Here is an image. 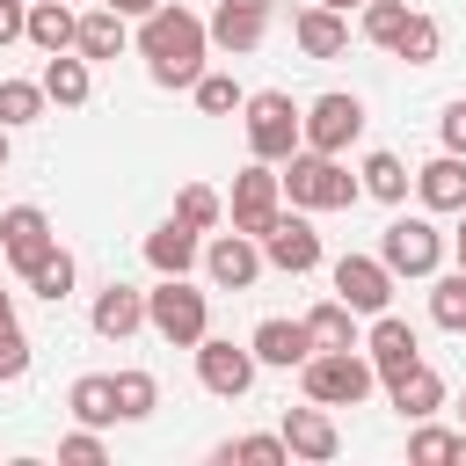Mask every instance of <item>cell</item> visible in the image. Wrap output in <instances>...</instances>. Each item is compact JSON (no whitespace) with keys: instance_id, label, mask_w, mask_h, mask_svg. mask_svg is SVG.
I'll return each instance as SVG.
<instances>
[{"instance_id":"obj_1","label":"cell","mask_w":466,"mask_h":466,"mask_svg":"<svg viewBox=\"0 0 466 466\" xmlns=\"http://www.w3.org/2000/svg\"><path fill=\"white\" fill-rule=\"evenodd\" d=\"M204 51H211V22H197L189 7H153L138 22V58L153 73V87H197L204 80Z\"/></svg>"},{"instance_id":"obj_2","label":"cell","mask_w":466,"mask_h":466,"mask_svg":"<svg viewBox=\"0 0 466 466\" xmlns=\"http://www.w3.org/2000/svg\"><path fill=\"white\" fill-rule=\"evenodd\" d=\"M357 189H364V182L342 167V153H313V146H299L291 167H284V197H291L299 211H350Z\"/></svg>"},{"instance_id":"obj_3","label":"cell","mask_w":466,"mask_h":466,"mask_svg":"<svg viewBox=\"0 0 466 466\" xmlns=\"http://www.w3.org/2000/svg\"><path fill=\"white\" fill-rule=\"evenodd\" d=\"M146 328H153L160 342H175V350H197V342L211 335V306H204V291H197L189 277H160V284L146 291Z\"/></svg>"},{"instance_id":"obj_4","label":"cell","mask_w":466,"mask_h":466,"mask_svg":"<svg viewBox=\"0 0 466 466\" xmlns=\"http://www.w3.org/2000/svg\"><path fill=\"white\" fill-rule=\"evenodd\" d=\"M299 379H306V400H320V408H357V400L379 386V364H371L364 350H313V357L299 364Z\"/></svg>"},{"instance_id":"obj_5","label":"cell","mask_w":466,"mask_h":466,"mask_svg":"<svg viewBox=\"0 0 466 466\" xmlns=\"http://www.w3.org/2000/svg\"><path fill=\"white\" fill-rule=\"evenodd\" d=\"M248 153L255 160H291L299 146H306V109L284 95V87H262V95H248Z\"/></svg>"},{"instance_id":"obj_6","label":"cell","mask_w":466,"mask_h":466,"mask_svg":"<svg viewBox=\"0 0 466 466\" xmlns=\"http://www.w3.org/2000/svg\"><path fill=\"white\" fill-rule=\"evenodd\" d=\"M379 262H386L393 277H437V262H444V233H437L430 218H393V226L379 233Z\"/></svg>"},{"instance_id":"obj_7","label":"cell","mask_w":466,"mask_h":466,"mask_svg":"<svg viewBox=\"0 0 466 466\" xmlns=\"http://www.w3.org/2000/svg\"><path fill=\"white\" fill-rule=\"evenodd\" d=\"M233 226L240 233H269V218L284 211V175H277V160H248L240 175H233Z\"/></svg>"},{"instance_id":"obj_8","label":"cell","mask_w":466,"mask_h":466,"mask_svg":"<svg viewBox=\"0 0 466 466\" xmlns=\"http://www.w3.org/2000/svg\"><path fill=\"white\" fill-rule=\"evenodd\" d=\"M197 379H204V393L240 400V393L255 386V350H240V342H226V335H204V342H197Z\"/></svg>"},{"instance_id":"obj_9","label":"cell","mask_w":466,"mask_h":466,"mask_svg":"<svg viewBox=\"0 0 466 466\" xmlns=\"http://www.w3.org/2000/svg\"><path fill=\"white\" fill-rule=\"evenodd\" d=\"M357 131H364V102H357V95H342V87H335V95H320V102L306 109V146H313V153H350V146H357Z\"/></svg>"},{"instance_id":"obj_10","label":"cell","mask_w":466,"mask_h":466,"mask_svg":"<svg viewBox=\"0 0 466 466\" xmlns=\"http://www.w3.org/2000/svg\"><path fill=\"white\" fill-rule=\"evenodd\" d=\"M255 240H262V262H277V269H291V277L320 269V233H313L299 211H277L269 233H255Z\"/></svg>"},{"instance_id":"obj_11","label":"cell","mask_w":466,"mask_h":466,"mask_svg":"<svg viewBox=\"0 0 466 466\" xmlns=\"http://www.w3.org/2000/svg\"><path fill=\"white\" fill-rule=\"evenodd\" d=\"M204 277H211L218 291H248V284L262 277V240H255V233H240V226H233V233H218V240L204 248Z\"/></svg>"},{"instance_id":"obj_12","label":"cell","mask_w":466,"mask_h":466,"mask_svg":"<svg viewBox=\"0 0 466 466\" xmlns=\"http://www.w3.org/2000/svg\"><path fill=\"white\" fill-rule=\"evenodd\" d=\"M335 299L357 306V313H386L393 306V269L379 255H342L335 262Z\"/></svg>"},{"instance_id":"obj_13","label":"cell","mask_w":466,"mask_h":466,"mask_svg":"<svg viewBox=\"0 0 466 466\" xmlns=\"http://www.w3.org/2000/svg\"><path fill=\"white\" fill-rule=\"evenodd\" d=\"M284 444H291V459L328 466V459L342 451V430H335V415H328L320 400H306V408H284Z\"/></svg>"},{"instance_id":"obj_14","label":"cell","mask_w":466,"mask_h":466,"mask_svg":"<svg viewBox=\"0 0 466 466\" xmlns=\"http://www.w3.org/2000/svg\"><path fill=\"white\" fill-rule=\"evenodd\" d=\"M44 248H58V240H51V218H44L36 204H7V211H0V255L15 262V277H22Z\"/></svg>"},{"instance_id":"obj_15","label":"cell","mask_w":466,"mask_h":466,"mask_svg":"<svg viewBox=\"0 0 466 466\" xmlns=\"http://www.w3.org/2000/svg\"><path fill=\"white\" fill-rule=\"evenodd\" d=\"M364 357L379 364V379H393V371H408V364L422 357V342H415V328H408L400 313H371V335H364Z\"/></svg>"},{"instance_id":"obj_16","label":"cell","mask_w":466,"mask_h":466,"mask_svg":"<svg viewBox=\"0 0 466 466\" xmlns=\"http://www.w3.org/2000/svg\"><path fill=\"white\" fill-rule=\"evenodd\" d=\"M87 320H95V335H102V342H124V335H138V328H146V291H131V284H102Z\"/></svg>"},{"instance_id":"obj_17","label":"cell","mask_w":466,"mask_h":466,"mask_svg":"<svg viewBox=\"0 0 466 466\" xmlns=\"http://www.w3.org/2000/svg\"><path fill=\"white\" fill-rule=\"evenodd\" d=\"M262 29H269V7H248V0H218V15H211V44L233 58H248L262 44Z\"/></svg>"},{"instance_id":"obj_18","label":"cell","mask_w":466,"mask_h":466,"mask_svg":"<svg viewBox=\"0 0 466 466\" xmlns=\"http://www.w3.org/2000/svg\"><path fill=\"white\" fill-rule=\"evenodd\" d=\"M146 262H153L160 277H189V269L204 262V248H197V226H182V218L153 226V233H146Z\"/></svg>"},{"instance_id":"obj_19","label":"cell","mask_w":466,"mask_h":466,"mask_svg":"<svg viewBox=\"0 0 466 466\" xmlns=\"http://www.w3.org/2000/svg\"><path fill=\"white\" fill-rule=\"evenodd\" d=\"M386 393H393V408H400L408 422H430V415L444 408V379H437L422 357H415L408 371H393V379H386Z\"/></svg>"},{"instance_id":"obj_20","label":"cell","mask_w":466,"mask_h":466,"mask_svg":"<svg viewBox=\"0 0 466 466\" xmlns=\"http://www.w3.org/2000/svg\"><path fill=\"white\" fill-rule=\"evenodd\" d=\"M415 197L430 211H466V153H437L430 167H415Z\"/></svg>"},{"instance_id":"obj_21","label":"cell","mask_w":466,"mask_h":466,"mask_svg":"<svg viewBox=\"0 0 466 466\" xmlns=\"http://www.w3.org/2000/svg\"><path fill=\"white\" fill-rule=\"evenodd\" d=\"M291 36H299V51H306V58H342V51H350V15H335V7H320V0H313V7L291 22Z\"/></svg>"},{"instance_id":"obj_22","label":"cell","mask_w":466,"mask_h":466,"mask_svg":"<svg viewBox=\"0 0 466 466\" xmlns=\"http://www.w3.org/2000/svg\"><path fill=\"white\" fill-rule=\"evenodd\" d=\"M248 350H255V364L291 371V364H306V357H313V335H306V320H262Z\"/></svg>"},{"instance_id":"obj_23","label":"cell","mask_w":466,"mask_h":466,"mask_svg":"<svg viewBox=\"0 0 466 466\" xmlns=\"http://www.w3.org/2000/svg\"><path fill=\"white\" fill-rule=\"evenodd\" d=\"M29 44L51 58V51H73L80 44V15L66 0H29Z\"/></svg>"},{"instance_id":"obj_24","label":"cell","mask_w":466,"mask_h":466,"mask_svg":"<svg viewBox=\"0 0 466 466\" xmlns=\"http://www.w3.org/2000/svg\"><path fill=\"white\" fill-rule=\"evenodd\" d=\"M44 95H51L58 109H80V102L95 95V73H87V58H80V51H51V58H44Z\"/></svg>"},{"instance_id":"obj_25","label":"cell","mask_w":466,"mask_h":466,"mask_svg":"<svg viewBox=\"0 0 466 466\" xmlns=\"http://www.w3.org/2000/svg\"><path fill=\"white\" fill-rule=\"evenodd\" d=\"M306 335H313V350H364L357 306H342V299H320V306L306 313Z\"/></svg>"},{"instance_id":"obj_26","label":"cell","mask_w":466,"mask_h":466,"mask_svg":"<svg viewBox=\"0 0 466 466\" xmlns=\"http://www.w3.org/2000/svg\"><path fill=\"white\" fill-rule=\"evenodd\" d=\"M124 22H131V15H116V7H87V15H80V44H73V51H80V58H116V51L131 44V29H124Z\"/></svg>"},{"instance_id":"obj_27","label":"cell","mask_w":466,"mask_h":466,"mask_svg":"<svg viewBox=\"0 0 466 466\" xmlns=\"http://www.w3.org/2000/svg\"><path fill=\"white\" fill-rule=\"evenodd\" d=\"M66 408H73V422H87V430L116 422V386H109V371H87V379H73Z\"/></svg>"},{"instance_id":"obj_28","label":"cell","mask_w":466,"mask_h":466,"mask_svg":"<svg viewBox=\"0 0 466 466\" xmlns=\"http://www.w3.org/2000/svg\"><path fill=\"white\" fill-rule=\"evenodd\" d=\"M22 284H29L36 299H51V306H58V299L73 291V255H66V248H44V255L22 269Z\"/></svg>"},{"instance_id":"obj_29","label":"cell","mask_w":466,"mask_h":466,"mask_svg":"<svg viewBox=\"0 0 466 466\" xmlns=\"http://www.w3.org/2000/svg\"><path fill=\"white\" fill-rule=\"evenodd\" d=\"M109 386H116V422H146V415L160 408L153 371H109Z\"/></svg>"},{"instance_id":"obj_30","label":"cell","mask_w":466,"mask_h":466,"mask_svg":"<svg viewBox=\"0 0 466 466\" xmlns=\"http://www.w3.org/2000/svg\"><path fill=\"white\" fill-rule=\"evenodd\" d=\"M357 182H364V197H379V204H400L415 175H408L393 153H364V175H357Z\"/></svg>"},{"instance_id":"obj_31","label":"cell","mask_w":466,"mask_h":466,"mask_svg":"<svg viewBox=\"0 0 466 466\" xmlns=\"http://www.w3.org/2000/svg\"><path fill=\"white\" fill-rule=\"evenodd\" d=\"M408 66H437V51H444V29H437V15H408V29H400V44H393Z\"/></svg>"},{"instance_id":"obj_32","label":"cell","mask_w":466,"mask_h":466,"mask_svg":"<svg viewBox=\"0 0 466 466\" xmlns=\"http://www.w3.org/2000/svg\"><path fill=\"white\" fill-rule=\"evenodd\" d=\"M44 102H51L44 80H0V124H7V131H15V124H36Z\"/></svg>"},{"instance_id":"obj_33","label":"cell","mask_w":466,"mask_h":466,"mask_svg":"<svg viewBox=\"0 0 466 466\" xmlns=\"http://www.w3.org/2000/svg\"><path fill=\"white\" fill-rule=\"evenodd\" d=\"M430 320L451 328V335H466V269H451V277L430 284Z\"/></svg>"},{"instance_id":"obj_34","label":"cell","mask_w":466,"mask_h":466,"mask_svg":"<svg viewBox=\"0 0 466 466\" xmlns=\"http://www.w3.org/2000/svg\"><path fill=\"white\" fill-rule=\"evenodd\" d=\"M189 95H197V109H204V116H240V109H248V95H240V80H233V73H204Z\"/></svg>"},{"instance_id":"obj_35","label":"cell","mask_w":466,"mask_h":466,"mask_svg":"<svg viewBox=\"0 0 466 466\" xmlns=\"http://www.w3.org/2000/svg\"><path fill=\"white\" fill-rule=\"evenodd\" d=\"M408 15H415L408 0H364V36L393 51V44H400V29H408Z\"/></svg>"},{"instance_id":"obj_36","label":"cell","mask_w":466,"mask_h":466,"mask_svg":"<svg viewBox=\"0 0 466 466\" xmlns=\"http://www.w3.org/2000/svg\"><path fill=\"white\" fill-rule=\"evenodd\" d=\"M175 218H182V226H197V233H211V226L226 218V204H218V189H204V182H189V189L175 197Z\"/></svg>"},{"instance_id":"obj_37","label":"cell","mask_w":466,"mask_h":466,"mask_svg":"<svg viewBox=\"0 0 466 466\" xmlns=\"http://www.w3.org/2000/svg\"><path fill=\"white\" fill-rule=\"evenodd\" d=\"M408 459H415V466H444V459H459V430H415V437H408Z\"/></svg>"},{"instance_id":"obj_38","label":"cell","mask_w":466,"mask_h":466,"mask_svg":"<svg viewBox=\"0 0 466 466\" xmlns=\"http://www.w3.org/2000/svg\"><path fill=\"white\" fill-rule=\"evenodd\" d=\"M218 459H248V466H277V459H291V444H284V437H240V444H226Z\"/></svg>"},{"instance_id":"obj_39","label":"cell","mask_w":466,"mask_h":466,"mask_svg":"<svg viewBox=\"0 0 466 466\" xmlns=\"http://www.w3.org/2000/svg\"><path fill=\"white\" fill-rule=\"evenodd\" d=\"M22 371H29V335H22L15 320H0V386L22 379Z\"/></svg>"},{"instance_id":"obj_40","label":"cell","mask_w":466,"mask_h":466,"mask_svg":"<svg viewBox=\"0 0 466 466\" xmlns=\"http://www.w3.org/2000/svg\"><path fill=\"white\" fill-rule=\"evenodd\" d=\"M58 459H66V466H102V459H109V451H102V437H95V430H87V422H80V430H73V437H58Z\"/></svg>"},{"instance_id":"obj_41","label":"cell","mask_w":466,"mask_h":466,"mask_svg":"<svg viewBox=\"0 0 466 466\" xmlns=\"http://www.w3.org/2000/svg\"><path fill=\"white\" fill-rule=\"evenodd\" d=\"M437 131H444V153H466V95H459V102H444Z\"/></svg>"},{"instance_id":"obj_42","label":"cell","mask_w":466,"mask_h":466,"mask_svg":"<svg viewBox=\"0 0 466 466\" xmlns=\"http://www.w3.org/2000/svg\"><path fill=\"white\" fill-rule=\"evenodd\" d=\"M29 36V0H0V44Z\"/></svg>"},{"instance_id":"obj_43","label":"cell","mask_w":466,"mask_h":466,"mask_svg":"<svg viewBox=\"0 0 466 466\" xmlns=\"http://www.w3.org/2000/svg\"><path fill=\"white\" fill-rule=\"evenodd\" d=\"M102 7H116V15H138V22H146V15L160 7V0H102Z\"/></svg>"},{"instance_id":"obj_44","label":"cell","mask_w":466,"mask_h":466,"mask_svg":"<svg viewBox=\"0 0 466 466\" xmlns=\"http://www.w3.org/2000/svg\"><path fill=\"white\" fill-rule=\"evenodd\" d=\"M459 269H466V211H459Z\"/></svg>"},{"instance_id":"obj_45","label":"cell","mask_w":466,"mask_h":466,"mask_svg":"<svg viewBox=\"0 0 466 466\" xmlns=\"http://www.w3.org/2000/svg\"><path fill=\"white\" fill-rule=\"evenodd\" d=\"M320 7H335V15H350V7H364V0H320Z\"/></svg>"},{"instance_id":"obj_46","label":"cell","mask_w":466,"mask_h":466,"mask_svg":"<svg viewBox=\"0 0 466 466\" xmlns=\"http://www.w3.org/2000/svg\"><path fill=\"white\" fill-rule=\"evenodd\" d=\"M0 167H7V124H0Z\"/></svg>"},{"instance_id":"obj_47","label":"cell","mask_w":466,"mask_h":466,"mask_svg":"<svg viewBox=\"0 0 466 466\" xmlns=\"http://www.w3.org/2000/svg\"><path fill=\"white\" fill-rule=\"evenodd\" d=\"M248 7H269V0H248Z\"/></svg>"},{"instance_id":"obj_48","label":"cell","mask_w":466,"mask_h":466,"mask_svg":"<svg viewBox=\"0 0 466 466\" xmlns=\"http://www.w3.org/2000/svg\"><path fill=\"white\" fill-rule=\"evenodd\" d=\"M0 175H7V167H0Z\"/></svg>"}]
</instances>
